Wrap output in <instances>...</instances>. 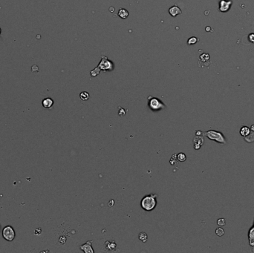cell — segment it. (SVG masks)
Segmentation results:
<instances>
[{
  "mask_svg": "<svg viewBox=\"0 0 254 253\" xmlns=\"http://www.w3.org/2000/svg\"><path fill=\"white\" fill-rule=\"evenodd\" d=\"M201 146H200V145L196 144V143H194V149H196V150L199 149L200 148H201Z\"/></svg>",
  "mask_w": 254,
  "mask_h": 253,
  "instance_id": "23",
  "label": "cell"
},
{
  "mask_svg": "<svg viewBox=\"0 0 254 253\" xmlns=\"http://www.w3.org/2000/svg\"><path fill=\"white\" fill-rule=\"evenodd\" d=\"M225 223H226V220L224 218H220V219H219V220H217V224L219 226H220V227L224 226L225 225Z\"/></svg>",
  "mask_w": 254,
  "mask_h": 253,
  "instance_id": "17",
  "label": "cell"
},
{
  "mask_svg": "<svg viewBox=\"0 0 254 253\" xmlns=\"http://www.w3.org/2000/svg\"><path fill=\"white\" fill-rule=\"evenodd\" d=\"M196 136H201V134H202V132H200V131H197L196 133Z\"/></svg>",
  "mask_w": 254,
  "mask_h": 253,
  "instance_id": "24",
  "label": "cell"
},
{
  "mask_svg": "<svg viewBox=\"0 0 254 253\" xmlns=\"http://www.w3.org/2000/svg\"><path fill=\"white\" fill-rule=\"evenodd\" d=\"M60 243H61V244H64V243H65V241H66V238H65V237H63V236H62V237H61L60 238Z\"/></svg>",
  "mask_w": 254,
  "mask_h": 253,
  "instance_id": "22",
  "label": "cell"
},
{
  "mask_svg": "<svg viewBox=\"0 0 254 253\" xmlns=\"http://www.w3.org/2000/svg\"><path fill=\"white\" fill-rule=\"evenodd\" d=\"M244 140L247 142H253L254 141V132H251L248 135L244 137Z\"/></svg>",
  "mask_w": 254,
  "mask_h": 253,
  "instance_id": "11",
  "label": "cell"
},
{
  "mask_svg": "<svg viewBox=\"0 0 254 253\" xmlns=\"http://www.w3.org/2000/svg\"><path fill=\"white\" fill-rule=\"evenodd\" d=\"M0 33H1V28H0Z\"/></svg>",
  "mask_w": 254,
  "mask_h": 253,
  "instance_id": "26",
  "label": "cell"
},
{
  "mask_svg": "<svg viewBox=\"0 0 254 253\" xmlns=\"http://www.w3.org/2000/svg\"><path fill=\"white\" fill-rule=\"evenodd\" d=\"M215 234H216L218 236H219V237H221V236L224 235V229H223L222 228H221V227L217 228L216 229V230H215Z\"/></svg>",
  "mask_w": 254,
  "mask_h": 253,
  "instance_id": "16",
  "label": "cell"
},
{
  "mask_svg": "<svg viewBox=\"0 0 254 253\" xmlns=\"http://www.w3.org/2000/svg\"><path fill=\"white\" fill-rule=\"evenodd\" d=\"M204 134L207 138L211 140L215 141V142H219L220 144L224 145L227 143L225 137H224L223 134L220 132H217V131H214V130H210L204 132Z\"/></svg>",
  "mask_w": 254,
  "mask_h": 253,
  "instance_id": "2",
  "label": "cell"
},
{
  "mask_svg": "<svg viewBox=\"0 0 254 253\" xmlns=\"http://www.w3.org/2000/svg\"><path fill=\"white\" fill-rule=\"evenodd\" d=\"M106 247H107V249H109V250H111L115 249V247H116V244H115V243L113 242H109V241H108V242L106 243Z\"/></svg>",
  "mask_w": 254,
  "mask_h": 253,
  "instance_id": "14",
  "label": "cell"
},
{
  "mask_svg": "<svg viewBox=\"0 0 254 253\" xmlns=\"http://www.w3.org/2000/svg\"><path fill=\"white\" fill-rule=\"evenodd\" d=\"M79 97H80L82 100H88V98H89V94L86 92H83L80 94Z\"/></svg>",
  "mask_w": 254,
  "mask_h": 253,
  "instance_id": "13",
  "label": "cell"
},
{
  "mask_svg": "<svg viewBox=\"0 0 254 253\" xmlns=\"http://www.w3.org/2000/svg\"><path fill=\"white\" fill-rule=\"evenodd\" d=\"M250 128H251V130L252 131V132H254V125H251V127Z\"/></svg>",
  "mask_w": 254,
  "mask_h": 253,
  "instance_id": "25",
  "label": "cell"
},
{
  "mask_svg": "<svg viewBox=\"0 0 254 253\" xmlns=\"http://www.w3.org/2000/svg\"><path fill=\"white\" fill-rule=\"evenodd\" d=\"M114 204H115V201H114V200H111L109 202L108 205H109V207H112V206H114Z\"/></svg>",
  "mask_w": 254,
  "mask_h": 253,
  "instance_id": "21",
  "label": "cell"
},
{
  "mask_svg": "<svg viewBox=\"0 0 254 253\" xmlns=\"http://www.w3.org/2000/svg\"><path fill=\"white\" fill-rule=\"evenodd\" d=\"M197 41H198L197 38H196V37H191L190 39H189V40H188V44L194 45L197 42Z\"/></svg>",
  "mask_w": 254,
  "mask_h": 253,
  "instance_id": "18",
  "label": "cell"
},
{
  "mask_svg": "<svg viewBox=\"0 0 254 253\" xmlns=\"http://www.w3.org/2000/svg\"><path fill=\"white\" fill-rule=\"evenodd\" d=\"M169 13L172 16H176L178 14H181V9L179 8L177 6H173L171 8L169 9Z\"/></svg>",
  "mask_w": 254,
  "mask_h": 253,
  "instance_id": "8",
  "label": "cell"
},
{
  "mask_svg": "<svg viewBox=\"0 0 254 253\" xmlns=\"http://www.w3.org/2000/svg\"><path fill=\"white\" fill-rule=\"evenodd\" d=\"M149 107L153 111H157L165 109L164 104L159 100L158 98L155 97H149Z\"/></svg>",
  "mask_w": 254,
  "mask_h": 253,
  "instance_id": "3",
  "label": "cell"
},
{
  "mask_svg": "<svg viewBox=\"0 0 254 253\" xmlns=\"http://www.w3.org/2000/svg\"><path fill=\"white\" fill-rule=\"evenodd\" d=\"M138 237H139V239L141 240L142 242L145 243L146 241H147L148 236H147V233H145V232H141V233L139 234V236H138Z\"/></svg>",
  "mask_w": 254,
  "mask_h": 253,
  "instance_id": "12",
  "label": "cell"
},
{
  "mask_svg": "<svg viewBox=\"0 0 254 253\" xmlns=\"http://www.w3.org/2000/svg\"><path fill=\"white\" fill-rule=\"evenodd\" d=\"M92 241H87L86 244H84L80 246V249H81L85 253H94V250L92 249Z\"/></svg>",
  "mask_w": 254,
  "mask_h": 253,
  "instance_id": "6",
  "label": "cell"
},
{
  "mask_svg": "<svg viewBox=\"0 0 254 253\" xmlns=\"http://www.w3.org/2000/svg\"><path fill=\"white\" fill-rule=\"evenodd\" d=\"M232 5L231 0H221L219 2V11L221 12H227L230 10Z\"/></svg>",
  "mask_w": 254,
  "mask_h": 253,
  "instance_id": "5",
  "label": "cell"
},
{
  "mask_svg": "<svg viewBox=\"0 0 254 253\" xmlns=\"http://www.w3.org/2000/svg\"><path fill=\"white\" fill-rule=\"evenodd\" d=\"M177 158L179 161L181 162H184L187 159V157H186L185 154L183 153H179L178 155H177Z\"/></svg>",
  "mask_w": 254,
  "mask_h": 253,
  "instance_id": "15",
  "label": "cell"
},
{
  "mask_svg": "<svg viewBox=\"0 0 254 253\" xmlns=\"http://www.w3.org/2000/svg\"><path fill=\"white\" fill-rule=\"evenodd\" d=\"M118 16L122 19H126V18H127V16H129V12L126 9H120L118 11Z\"/></svg>",
  "mask_w": 254,
  "mask_h": 253,
  "instance_id": "10",
  "label": "cell"
},
{
  "mask_svg": "<svg viewBox=\"0 0 254 253\" xmlns=\"http://www.w3.org/2000/svg\"><path fill=\"white\" fill-rule=\"evenodd\" d=\"M42 106L46 109H51L54 105V100L51 98H46L42 100Z\"/></svg>",
  "mask_w": 254,
  "mask_h": 253,
  "instance_id": "7",
  "label": "cell"
},
{
  "mask_svg": "<svg viewBox=\"0 0 254 253\" xmlns=\"http://www.w3.org/2000/svg\"><path fill=\"white\" fill-rule=\"evenodd\" d=\"M248 39L251 41V42L254 43V33H251V34H249Z\"/></svg>",
  "mask_w": 254,
  "mask_h": 253,
  "instance_id": "20",
  "label": "cell"
},
{
  "mask_svg": "<svg viewBox=\"0 0 254 253\" xmlns=\"http://www.w3.org/2000/svg\"><path fill=\"white\" fill-rule=\"evenodd\" d=\"M251 128H249L247 126H242V128H241V129H240L239 133L240 134H241V136L244 137L247 135H248L249 134L251 133Z\"/></svg>",
  "mask_w": 254,
  "mask_h": 253,
  "instance_id": "9",
  "label": "cell"
},
{
  "mask_svg": "<svg viewBox=\"0 0 254 253\" xmlns=\"http://www.w3.org/2000/svg\"><path fill=\"white\" fill-rule=\"evenodd\" d=\"M118 114H119V116H121V117L125 116L126 111H125V110H124V109H122V108H121V109H120V110H119Z\"/></svg>",
  "mask_w": 254,
  "mask_h": 253,
  "instance_id": "19",
  "label": "cell"
},
{
  "mask_svg": "<svg viewBox=\"0 0 254 253\" xmlns=\"http://www.w3.org/2000/svg\"><path fill=\"white\" fill-rule=\"evenodd\" d=\"M157 197L156 194H150L145 196L141 201V208L147 212H151L157 206Z\"/></svg>",
  "mask_w": 254,
  "mask_h": 253,
  "instance_id": "1",
  "label": "cell"
},
{
  "mask_svg": "<svg viewBox=\"0 0 254 253\" xmlns=\"http://www.w3.org/2000/svg\"><path fill=\"white\" fill-rule=\"evenodd\" d=\"M2 235L3 237L7 241H12L15 237V232L14 229L10 226L5 227L2 231Z\"/></svg>",
  "mask_w": 254,
  "mask_h": 253,
  "instance_id": "4",
  "label": "cell"
}]
</instances>
